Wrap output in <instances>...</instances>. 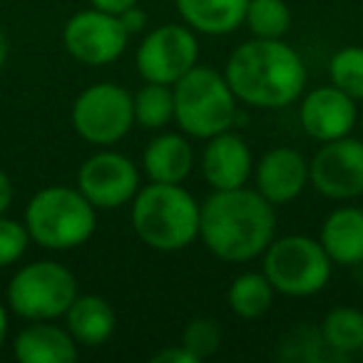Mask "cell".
<instances>
[{
	"label": "cell",
	"instance_id": "1",
	"mask_svg": "<svg viewBox=\"0 0 363 363\" xmlns=\"http://www.w3.org/2000/svg\"><path fill=\"white\" fill-rule=\"evenodd\" d=\"M199 237L222 262H252L262 257L277 237L274 204L257 189H214L202 204Z\"/></svg>",
	"mask_w": 363,
	"mask_h": 363
},
{
	"label": "cell",
	"instance_id": "2",
	"mask_svg": "<svg viewBox=\"0 0 363 363\" xmlns=\"http://www.w3.org/2000/svg\"><path fill=\"white\" fill-rule=\"evenodd\" d=\"M224 77L244 105L281 110L301 97L306 87V65L284 38H254L229 55Z\"/></svg>",
	"mask_w": 363,
	"mask_h": 363
},
{
	"label": "cell",
	"instance_id": "3",
	"mask_svg": "<svg viewBox=\"0 0 363 363\" xmlns=\"http://www.w3.org/2000/svg\"><path fill=\"white\" fill-rule=\"evenodd\" d=\"M202 204L182 184L150 182L132 199L135 234L155 252H179L199 239Z\"/></svg>",
	"mask_w": 363,
	"mask_h": 363
},
{
	"label": "cell",
	"instance_id": "4",
	"mask_svg": "<svg viewBox=\"0 0 363 363\" xmlns=\"http://www.w3.org/2000/svg\"><path fill=\"white\" fill-rule=\"evenodd\" d=\"M26 227L30 242L50 252H70L95 234L97 209L80 189L45 187L28 202Z\"/></svg>",
	"mask_w": 363,
	"mask_h": 363
},
{
	"label": "cell",
	"instance_id": "5",
	"mask_svg": "<svg viewBox=\"0 0 363 363\" xmlns=\"http://www.w3.org/2000/svg\"><path fill=\"white\" fill-rule=\"evenodd\" d=\"M174 120L182 132L197 140L232 130L237 120V95L219 70L197 65L172 85Z\"/></svg>",
	"mask_w": 363,
	"mask_h": 363
},
{
	"label": "cell",
	"instance_id": "6",
	"mask_svg": "<svg viewBox=\"0 0 363 363\" xmlns=\"http://www.w3.org/2000/svg\"><path fill=\"white\" fill-rule=\"evenodd\" d=\"M264 257V274L284 296H313L326 289L333 262L318 239L303 234L274 237Z\"/></svg>",
	"mask_w": 363,
	"mask_h": 363
},
{
	"label": "cell",
	"instance_id": "7",
	"mask_svg": "<svg viewBox=\"0 0 363 363\" xmlns=\"http://www.w3.org/2000/svg\"><path fill=\"white\" fill-rule=\"evenodd\" d=\"M77 296V279L60 262H33L8 284V306L26 321H55Z\"/></svg>",
	"mask_w": 363,
	"mask_h": 363
},
{
	"label": "cell",
	"instance_id": "8",
	"mask_svg": "<svg viewBox=\"0 0 363 363\" xmlns=\"http://www.w3.org/2000/svg\"><path fill=\"white\" fill-rule=\"evenodd\" d=\"M70 122L72 130L90 145H115L135 125L132 95L115 82H95L75 97Z\"/></svg>",
	"mask_w": 363,
	"mask_h": 363
},
{
	"label": "cell",
	"instance_id": "9",
	"mask_svg": "<svg viewBox=\"0 0 363 363\" xmlns=\"http://www.w3.org/2000/svg\"><path fill=\"white\" fill-rule=\"evenodd\" d=\"M137 72L145 82L174 85L199 65V43L189 26L167 23L142 38L137 48Z\"/></svg>",
	"mask_w": 363,
	"mask_h": 363
},
{
	"label": "cell",
	"instance_id": "10",
	"mask_svg": "<svg viewBox=\"0 0 363 363\" xmlns=\"http://www.w3.org/2000/svg\"><path fill=\"white\" fill-rule=\"evenodd\" d=\"M308 184L328 199H356L363 194V142L338 137L321 142V150L308 162Z\"/></svg>",
	"mask_w": 363,
	"mask_h": 363
},
{
	"label": "cell",
	"instance_id": "11",
	"mask_svg": "<svg viewBox=\"0 0 363 363\" xmlns=\"http://www.w3.org/2000/svg\"><path fill=\"white\" fill-rule=\"evenodd\" d=\"M127 30L122 28L120 18L102 13L97 8L80 11L62 28V45L77 62L90 67L110 65L125 52Z\"/></svg>",
	"mask_w": 363,
	"mask_h": 363
},
{
	"label": "cell",
	"instance_id": "12",
	"mask_svg": "<svg viewBox=\"0 0 363 363\" xmlns=\"http://www.w3.org/2000/svg\"><path fill=\"white\" fill-rule=\"evenodd\" d=\"M77 189L95 209H117L140 192V167L120 152L102 150L82 162Z\"/></svg>",
	"mask_w": 363,
	"mask_h": 363
},
{
	"label": "cell",
	"instance_id": "13",
	"mask_svg": "<svg viewBox=\"0 0 363 363\" xmlns=\"http://www.w3.org/2000/svg\"><path fill=\"white\" fill-rule=\"evenodd\" d=\"M298 117H301L303 132L311 140L331 142L351 135V130L358 125V105L336 85H323L306 92Z\"/></svg>",
	"mask_w": 363,
	"mask_h": 363
},
{
	"label": "cell",
	"instance_id": "14",
	"mask_svg": "<svg viewBox=\"0 0 363 363\" xmlns=\"http://www.w3.org/2000/svg\"><path fill=\"white\" fill-rule=\"evenodd\" d=\"M254 179H257V192L274 207L289 204L306 189L308 162L294 147H274L259 160Z\"/></svg>",
	"mask_w": 363,
	"mask_h": 363
},
{
	"label": "cell",
	"instance_id": "15",
	"mask_svg": "<svg viewBox=\"0 0 363 363\" xmlns=\"http://www.w3.org/2000/svg\"><path fill=\"white\" fill-rule=\"evenodd\" d=\"M254 157L247 140L234 132H222L207 140L202 152V177L212 189L244 187L252 177Z\"/></svg>",
	"mask_w": 363,
	"mask_h": 363
},
{
	"label": "cell",
	"instance_id": "16",
	"mask_svg": "<svg viewBox=\"0 0 363 363\" xmlns=\"http://www.w3.org/2000/svg\"><path fill=\"white\" fill-rule=\"evenodd\" d=\"M13 356L21 363H72L80 346L67 328L50 321H33L13 341Z\"/></svg>",
	"mask_w": 363,
	"mask_h": 363
},
{
	"label": "cell",
	"instance_id": "17",
	"mask_svg": "<svg viewBox=\"0 0 363 363\" xmlns=\"http://www.w3.org/2000/svg\"><path fill=\"white\" fill-rule=\"evenodd\" d=\"M194 167V150L184 135L177 132H162L142 155V169L150 182H164V184H182Z\"/></svg>",
	"mask_w": 363,
	"mask_h": 363
},
{
	"label": "cell",
	"instance_id": "18",
	"mask_svg": "<svg viewBox=\"0 0 363 363\" xmlns=\"http://www.w3.org/2000/svg\"><path fill=\"white\" fill-rule=\"evenodd\" d=\"M65 321L70 336L82 348H97L107 343L117 326L115 308L97 294H77L65 311Z\"/></svg>",
	"mask_w": 363,
	"mask_h": 363
},
{
	"label": "cell",
	"instance_id": "19",
	"mask_svg": "<svg viewBox=\"0 0 363 363\" xmlns=\"http://www.w3.org/2000/svg\"><path fill=\"white\" fill-rule=\"evenodd\" d=\"M326 254L333 264L341 267H358L363 264V209L361 207H338L323 219L321 237Z\"/></svg>",
	"mask_w": 363,
	"mask_h": 363
},
{
	"label": "cell",
	"instance_id": "20",
	"mask_svg": "<svg viewBox=\"0 0 363 363\" xmlns=\"http://www.w3.org/2000/svg\"><path fill=\"white\" fill-rule=\"evenodd\" d=\"M184 26L202 35H229L239 30L249 0H174Z\"/></svg>",
	"mask_w": 363,
	"mask_h": 363
},
{
	"label": "cell",
	"instance_id": "21",
	"mask_svg": "<svg viewBox=\"0 0 363 363\" xmlns=\"http://www.w3.org/2000/svg\"><path fill=\"white\" fill-rule=\"evenodd\" d=\"M274 294H277V289L272 286L267 274L247 272L232 281L227 301L234 316L244 318V321H254V318H262L269 313L274 303Z\"/></svg>",
	"mask_w": 363,
	"mask_h": 363
},
{
	"label": "cell",
	"instance_id": "22",
	"mask_svg": "<svg viewBox=\"0 0 363 363\" xmlns=\"http://www.w3.org/2000/svg\"><path fill=\"white\" fill-rule=\"evenodd\" d=\"M323 343L333 353L351 356L363 351V311L353 306H336L321 323Z\"/></svg>",
	"mask_w": 363,
	"mask_h": 363
},
{
	"label": "cell",
	"instance_id": "23",
	"mask_svg": "<svg viewBox=\"0 0 363 363\" xmlns=\"http://www.w3.org/2000/svg\"><path fill=\"white\" fill-rule=\"evenodd\" d=\"M135 105V122L145 130H162L174 120V92L172 85L147 82L132 95Z\"/></svg>",
	"mask_w": 363,
	"mask_h": 363
},
{
	"label": "cell",
	"instance_id": "24",
	"mask_svg": "<svg viewBox=\"0 0 363 363\" xmlns=\"http://www.w3.org/2000/svg\"><path fill=\"white\" fill-rule=\"evenodd\" d=\"M244 23L254 38L281 40L291 30V11L286 0H249Z\"/></svg>",
	"mask_w": 363,
	"mask_h": 363
},
{
	"label": "cell",
	"instance_id": "25",
	"mask_svg": "<svg viewBox=\"0 0 363 363\" xmlns=\"http://www.w3.org/2000/svg\"><path fill=\"white\" fill-rule=\"evenodd\" d=\"M328 77H331V85L351 95L356 102L363 100V48L348 45L333 52L328 62Z\"/></svg>",
	"mask_w": 363,
	"mask_h": 363
},
{
	"label": "cell",
	"instance_id": "26",
	"mask_svg": "<svg viewBox=\"0 0 363 363\" xmlns=\"http://www.w3.org/2000/svg\"><path fill=\"white\" fill-rule=\"evenodd\" d=\"M219 343H222V328L214 318L199 316L184 326L182 331V346L187 348L197 361L209 358L212 353H217Z\"/></svg>",
	"mask_w": 363,
	"mask_h": 363
},
{
	"label": "cell",
	"instance_id": "27",
	"mask_svg": "<svg viewBox=\"0 0 363 363\" xmlns=\"http://www.w3.org/2000/svg\"><path fill=\"white\" fill-rule=\"evenodd\" d=\"M28 244H30V234L26 222L21 224L18 219L0 214V269L21 262L23 254L28 252Z\"/></svg>",
	"mask_w": 363,
	"mask_h": 363
},
{
	"label": "cell",
	"instance_id": "28",
	"mask_svg": "<svg viewBox=\"0 0 363 363\" xmlns=\"http://www.w3.org/2000/svg\"><path fill=\"white\" fill-rule=\"evenodd\" d=\"M120 18V23H122V28L127 30V35H140L142 30L147 28V13L142 11V8H137V6H132V8H127L122 16H117Z\"/></svg>",
	"mask_w": 363,
	"mask_h": 363
},
{
	"label": "cell",
	"instance_id": "29",
	"mask_svg": "<svg viewBox=\"0 0 363 363\" xmlns=\"http://www.w3.org/2000/svg\"><path fill=\"white\" fill-rule=\"evenodd\" d=\"M152 363H197V358L179 343V346L162 348L160 353H155V356H152Z\"/></svg>",
	"mask_w": 363,
	"mask_h": 363
},
{
	"label": "cell",
	"instance_id": "30",
	"mask_svg": "<svg viewBox=\"0 0 363 363\" xmlns=\"http://www.w3.org/2000/svg\"><path fill=\"white\" fill-rule=\"evenodd\" d=\"M140 0H90V6L97 8L102 13H110V16H122L127 8L137 6Z\"/></svg>",
	"mask_w": 363,
	"mask_h": 363
},
{
	"label": "cell",
	"instance_id": "31",
	"mask_svg": "<svg viewBox=\"0 0 363 363\" xmlns=\"http://www.w3.org/2000/svg\"><path fill=\"white\" fill-rule=\"evenodd\" d=\"M13 204V184H11V177L6 172L0 169V214H6Z\"/></svg>",
	"mask_w": 363,
	"mask_h": 363
},
{
	"label": "cell",
	"instance_id": "32",
	"mask_svg": "<svg viewBox=\"0 0 363 363\" xmlns=\"http://www.w3.org/2000/svg\"><path fill=\"white\" fill-rule=\"evenodd\" d=\"M6 338H8V311H6V306L0 303V351L6 346Z\"/></svg>",
	"mask_w": 363,
	"mask_h": 363
},
{
	"label": "cell",
	"instance_id": "33",
	"mask_svg": "<svg viewBox=\"0 0 363 363\" xmlns=\"http://www.w3.org/2000/svg\"><path fill=\"white\" fill-rule=\"evenodd\" d=\"M6 60H8V38L6 33L0 30V67L6 65Z\"/></svg>",
	"mask_w": 363,
	"mask_h": 363
},
{
	"label": "cell",
	"instance_id": "34",
	"mask_svg": "<svg viewBox=\"0 0 363 363\" xmlns=\"http://www.w3.org/2000/svg\"><path fill=\"white\" fill-rule=\"evenodd\" d=\"M358 122H361V130H363V110L358 112Z\"/></svg>",
	"mask_w": 363,
	"mask_h": 363
}]
</instances>
